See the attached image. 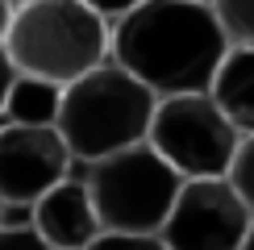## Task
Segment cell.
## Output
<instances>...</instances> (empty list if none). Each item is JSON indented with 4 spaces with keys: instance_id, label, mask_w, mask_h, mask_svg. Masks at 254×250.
<instances>
[{
    "instance_id": "4fadbf2b",
    "label": "cell",
    "mask_w": 254,
    "mask_h": 250,
    "mask_svg": "<svg viewBox=\"0 0 254 250\" xmlns=\"http://www.w3.org/2000/svg\"><path fill=\"white\" fill-rule=\"evenodd\" d=\"M88 250H167L158 234H100Z\"/></svg>"
},
{
    "instance_id": "3957f363",
    "label": "cell",
    "mask_w": 254,
    "mask_h": 250,
    "mask_svg": "<svg viewBox=\"0 0 254 250\" xmlns=\"http://www.w3.org/2000/svg\"><path fill=\"white\" fill-rule=\"evenodd\" d=\"M154 104L158 100L150 92L109 59L104 67L63 88V109L55 129L67 142L71 159L92 167L100 159L142 146L154 121Z\"/></svg>"
},
{
    "instance_id": "30bf717a",
    "label": "cell",
    "mask_w": 254,
    "mask_h": 250,
    "mask_svg": "<svg viewBox=\"0 0 254 250\" xmlns=\"http://www.w3.org/2000/svg\"><path fill=\"white\" fill-rule=\"evenodd\" d=\"M63 109V88L34 75H17L13 92L4 100V125H34V129H55Z\"/></svg>"
},
{
    "instance_id": "9c48e42d",
    "label": "cell",
    "mask_w": 254,
    "mask_h": 250,
    "mask_svg": "<svg viewBox=\"0 0 254 250\" xmlns=\"http://www.w3.org/2000/svg\"><path fill=\"white\" fill-rule=\"evenodd\" d=\"M208 96L242 138H254V50H229Z\"/></svg>"
},
{
    "instance_id": "2e32d148",
    "label": "cell",
    "mask_w": 254,
    "mask_h": 250,
    "mask_svg": "<svg viewBox=\"0 0 254 250\" xmlns=\"http://www.w3.org/2000/svg\"><path fill=\"white\" fill-rule=\"evenodd\" d=\"M13 8H17V4L0 0V46H4V38H8V25H13Z\"/></svg>"
},
{
    "instance_id": "5b68a950",
    "label": "cell",
    "mask_w": 254,
    "mask_h": 250,
    "mask_svg": "<svg viewBox=\"0 0 254 250\" xmlns=\"http://www.w3.org/2000/svg\"><path fill=\"white\" fill-rule=\"evenodd\" d=\"M242 133L225 121L208 92L196 96H171L154 104V121L146 146L163 159L184 184L192 180H225L238 154Z\"/></svg>"
},
{
    "instance_id": "9a60e30c",
    "label": "cell",
    "mask_w": 254,
    "mask_h": 250,
    "mask_svg": "<svg viewBox=\"0 0 254 250\" xmlns=\"http://www.w3.org/2000/svg\"><path fill=\"white\" fill-rule=\"evenodd\" d=\"M13 83H17V67H13V59H8V50L0 46V121H4V100H8V92H13Z\"/></svg>"
},
{
    "instance_id": "7a4b0ae2",
    "label": "cell",
    "mask_w": 254,
    "mask_h": 250,
    "mask_svg": "<svg viewBox=\"0 0 254 250\" xmlns=\"http://www.w3.org/2000/svg\"><path fill=\"white\" fill-rule=\"evenodd\" d=\"M113 29L100 21L96 4L83 0H25L13 8L4 50L17 75L71 88L88 71L109 62Z\"/></svg>"
},
{
    "instance_id": "ba28073f",
    "label": "cell",
    "mask_w": 254,
    "mask_h": 250,
    "mask_svg": "<svg viewBox=\"0 0 254 250\" xmlns=\"http://www.w3.org/2000/svg\"><path fill=\"white\" fill-rule=\"evenodd\" d=\"M34 229L50 250H88L104 234L83 180H63L34 204Z\"/></svg>"
},
{
    "instance_id": "6da1fadb",
    "label": "cell",
    "mask_w": 254,
    "mask_h": 250,
    "mask_svg": "<svg viewBox=\"0 0 254 250\" xmlns=\"http://www.w3.org/2000/svg\"><path fill=\"white\" fill-rule=\"evenodd\" d=\"M229 55L217 8L204 0L129 4L109 38V59L133 75L154 100L208 92Z\"/></svg>"
},
{
    "instance_id": "8992f818",
    "label": "cell",
    "mask_w": 254,
    "mask_h": 250,
    "mask_svg": "<svg viewBox=\"0 0 254 250\" xmlns=\"http://www.w3.org/2000/svg\"><path fill=\"white\" fill-rule=\"evenodd\" d=\"M250 221L254 213L225 180H192L179 188L158 238L167 250H242Z\"/></svg>"
},
{
    "instance_id": "277c9868",
    "label": "cell",
    "mask_w": 254,
    "mask_h": 250,
    "mask_svg": "<svg viewBox=\"0 0 254 250\" xmlns=\"http://www.w3.org/2000/svg\"><path fill=\"white\" fill-rule=\"evenodd\" d=\"M83 188L104 234H158L184 180L142 142L133 150L92 163Z\"/></svg>"
},
{
    "instance_id": "e0dca14e",
    "label": "cell",
    "mask_w": 254,
    "mask_h": 250,
    "mask_svg": "<svg viewBox=\"0 0 254 250\" xmlns=\"http://www.w3.org/2000/svg\"><path fill=\"white\" fill-rule=\"evenodd\" d=\"M242 250H254V221H250V234H246V242H242Z\"/></svg>"
},
{
    "instance_id": "7c38bea8",
    "label": "cell",
    "mask_w": 254,
    "mask_h": 250,
    "mask_svg": "<svg viewBox=\"0 0 254 250\" xmlns=\"http://www.w3.org/2000/svg\"><path fill=\"white\" fill-rule=\"evenodd\" d=\"M225 184L234 188V192L242 196V204L254 213V138H242L238 142V154H234V163H229Z\"/></svg>"
},
{
    "instance_id": "52a82bcc",
    "label": "cell",
    "mask_w": 254,
    "mask_h": 250,
    "mask_svg": "<svg viewBox=\"0 0 254 250\" xmlns=\"http://www.w3.org/2000/svg\"><path fill=\"white\" fill-rule=\"evenodd\" d=\"M67 142L59 129H34V125H0V204L34 208L46 192L71 180Z\"/></svg>"
},
{
    "instance_id": "5bb4252c",
    "label": "cell",
    "mask_w": 254,
    "mask_h": 250,
    "mask_svg": "<svg viewBox=\"0 0 254 250\" xmlns=\"http://www.w3.org/2000/svg\"><path fill=\"white\" fill-rule=\"evenodd\" d=\"M0 250H50V246L38 238L34 225H17V229L0 225Z\"/></svg>"
},
{
    "instance_id": "8fae6325",
    "label": "cell",
    "mask_w": 254,
    "mask_h": 250,
    "mask_svg": "<svg viewBox=\"0 0 254 250\" xmlns=\"http://www.w3.org/2000/svg\"><path fill=\"white\" fill-rule=\"evenodd\" d=\"M213 8L229 50H254V0H221Z\"/></svg>"
}]
</instances>
